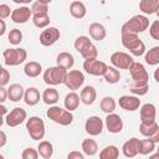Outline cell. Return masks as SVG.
I'll return each instance as SVG.
<instances>
[{
  "label": "cell",
  "mask_w": 159,
  "mask_h": 159,
  "mask_svg": "<svg viewBox=\"0 0 159 159\" xmlns=\"http://www.w3.org/2000/svg\"><path fill=\"white\" fill-rule=\"evenodd\" d=\"M66 73H67V71L58 66L48 67L43 72V82L48 86H58V84L63 83Z\"/></svg>",
  "instance_id": "cell-7"
},
{
  "label": "cell",
  "mask_w": 159,
  "mask_h": 159,
  "mask_svg": "<svg viewBox=\"0 0 159 159\" xmlns=\"http://www.w3.org/2000/svg\"><path fill=\"white\" fill-rule=\"evenodd\" d=\"M60 36H61V34H60V30L57 27H55V26L46 27L40 34V43L42 46H52L53 43L57 42Z\"/></svg>",
  "instance_id": "cell-13"
},
{
  "label": "cell",
  "mask_w": 159,
  "mask_h": 159,
  "mask_svg": "<svg viewBox=\"0 0 159 159\" xmlns=\"http://www.w3.org/2000/svg\"><path fill=\"white\" fill-rule=\"evenodd\" d=\"M138 145H139V139L133 137L130 139H128L127 142H124L123 147H122V153L125 158H134L138 154Z\"/></svg>",
  "instance_id": "cell-19"
},
{
  "label": "cell",
  "mask_w": 159,
  "mask_h": 159,
  "mask_svg": "<svg viewBox=\"0 0 159 159\" xmlns=\"http://www.w3.org/2000/svg\"><path fill=\"white\" fill-rule=\"evenodd\" d=\"M7 99V89L0 86V104H2Z\"/></svg>",
  "instance_id": "cell-48"
},
{
  "label": "cell",
  "mask_w": 159,
  "mask_h": 159,
  "mask_svg": "<svg viewBox=\"0 0 159 159\" xmlns=\"http://www.w3.org/2000/svg\"><path fill=\"white\" fill-rule=\"evenodd\" d=\"M24 87L19 83H12L10 84V87L7 88V98L11 102H19L24 98Z\"/></svg>",
  "instance_id": "cell-25"
},
{
  "label": "cell",
  "mask_w": 159,
  "mask_h": 159,
  "mask_svg": "<svg viewBox=\"0 0 159 159\" xmlns=\"http://www.w3.org/2000/svg\"><path fill=\"white\" fill-rule=\"evenodd\" d=\"M70 12L71 15L75 17V19H83L87 14V9H86V5L82 2V1H72L71 5H70Z\"/></svg>",
  "instance_id": "cell-26"
},
{
  "label": "cell",
  "mask_w": 159,
  "mask_h": 159,
  "mask_svg": "<svg viewBox=\"0 0 159 159\" xmlns=\"http://www.w3.org/2000/svg\"><path fill=\"white\" fill-rule=\"evenodd\" d=\"M133 62H134L133 57L127 52L117 51L111 55V63L117 70H129Z\"/></svg>",
  "instance_id": "cell-9"
},
{
  "label": "cell",
  "mask_w": 159,
  "mask_h": 159,
  "mask_svg": "<svg viewBox=\"0 0 159 159\" xmlns=\"http://www.w3.org/2000/svg\"><path fill=\"white\" fill-rule=\"evenodd\" d=\"M129 73L132 77V84H138V86H147L149 84V75L145 70V67L140 62H133L132 66L129 67Z\"/></svg>",
  "instance_id": "cell-6"
},
{
  "label": "cell",
  "mask_w": 159,
  "mask_h": 159,
  "mask_svg": "<svg viewBox=\"0 0 159 159\" xmlns=\"http://www.w3.org/2000/svg\"><path fill=\"white\" fill-rule=\"evenodd\" d=\"M31 16H32L31 10H30V7H27V6H20V7L12 10V12H11V15H10L11 20H12L15 24H26V22L30 20Z\"/></svg>",
  "instance_id": "cell-18"
},
{
  "label": "cell",
  "mask_w": 159,
  "mask_h": 159,
  "mask_svg": "<svg viewBox=\"0 0 159 159\" xmlns=\"http://www.w3.org/2000/svg\"><path fill=\"white\" fill-rule=\"evenodd\" d=\"M129 91L133 94H135V97L137 96H144L149 91V84H147V86H138V84H132L130 83L129 84Z\"/></svg>",
  "instance_id": "cell-42"
},
{
  "label": "cell",
  "mask_w": 159,
  "mask_h": 159,
  "mask_svg": "<svg viewBox=\"0 0 159 159\" xmlns=\"http://www.w3.org/2000/svg\"><path fill=\"white\" fill-rule=\"evenodd\" d=\"M139 130H140L142 135L152 139L154 143L159 142V124L157 123V120L153 123H142L140 122Z\"/></svg>",
  "instance_id": "cell-15"
},
{
  "label": "cell",
  "mask_w": 159,
  "mask_h": 159,
  "mask_svg": "<svg viewBox=\"0 0 159 159\" xmlns=\"http://www.w3.org/2000/svg\"><path fill=\"white\" fill-rule=\"evenodd\" d=\"M32 22L36 27L39 29H46L50 25V15L48 12H39V14H32Z\"/></svg>",
  "instance_id": "cell-30"
},
{
  "label": "cell",
  "mask_w": 159,
  "mask_h": 159,
  "mask_svg": "<svg viewBox=\"0 0 159 159\" xmlns=\"http://www.w3.org/2000/svg\"><path fill=\"white\" fill-rule=\"evenodd\" d=\"M155 144L152 139L145 138V139H139V145H138V154L142 155H148L155 150Z\"/></svg>",
  "instance_id": "cell-31"
},
{
  "label": "cell",
  "mask_w": 159,
  "mask_h": 159,
  "mask_svg": "<svg viewBox=\"0 0 159 159\" xmlns=\"http://www.w3.org/2000/svg\"><path fill=\"white\" fill-rule=\"evenodd\" d=\"M37 153L43 159H50L52 157V154H53V145H52V143L48 142V140H41L39 143V147H37Z\"/></svg>",
  "instance_id": "cell-32"
},
{
  "label": "cell",
  "mask_w": 159,
  "mask_h": 159,
  "mask_svg": "<svg viewBox=\"0 0 159 159\" xmlns=\"http://www.w3.org/2000/svg\"><path fill=\"white\" fill-rule=\"evenodd\" d=\"M10 81V73L7 70H5L4 67H0V86L4 87L9 83Z\"/></svg>",
  "instance_id": "cell-45"
},
{
  "label": "cell",
  "mask_w": 159,
  "mask_h": 159,
  "mask_svg": "<svg viewBox=\"0 0 159 159\" xmlns=\"http://www.w3.org/2000/svg\"><path fill=\"white\" fill-rule=\"evenodd\" d=\"M97 98V91L93 86H84L82 89H81V93H80V101L86 104V106H91L94 103Z\"/></svg>",
  "instance_id": "cell-20"
},
{
  "label": "cell",
  "mask_w": 159,
  "mask_h": 159,
  "mask_svg": "<svg viewBox=\"0 0 159 159\" xmlns=\"http://www.w3.org/2000/svg\"><path fill=\"white\" fill-rule=\"evenodd\" d=\"M149 27V19L145 15H134L127 22L123 24L120 34H134L138 35L144 32Z\"/></svg>",
  "instance_id": "cell-1"
},
{
  "label": "cell",
  "mask_w": 159,
  "mask_h": 159,
  "mask_svg": "<svg viewBox=\"0 0 159 159\" xmlns=\"http://www.w3.org/2000/svg\"><path fill=\"white\" fill-rule=\"evenodd\" d=\"M116 106H117V103H116L114 98H113V97H109V96L103 97V98L101 99V102H99L101 109H102L104 113H107V114L113 113L114 109H116Z\"/></svg>",
  "instance_id": "cell-37"
},
{
  "label": "cell",
  "mask_w": 159,
  "mask_h": 159,
  "mask_svg": "<svg viewBox=\"0 0 159 159\" xmlns=\"http://www.w3.org/2000/svg\"><path fill=\"white\" fill-rule=\"evenodd\" d=\"M11 12H12V10L10 9L9 5H6V4H0V20H4V19H6V17H9V16L11 15Z\"/></svg>",
  "instance_id": "cell-46"
},
{
  "label": "cell",
  "mask_w": 159,
  "mask_h": 159,
  "mask_svg": "<svg viewBox=\"0 0 159 159\" xmlns=\"http://www.w3.org/2000/svg\"><path fill=\"white\" fill-rule=\"evenodd\" d=\"M159 9V0H142L139 2V10L145 15L157 14Z\"/></svg>",
  "instance_id": "cell-24"
},
{
  "label": "cell",
  "mask_w": 159,
  "mask_h": 159,
  "mask_svg": "<svg viewBox=\"0 0 159 159\" xmlns=\"http://www.w3.org/2000/svg\"><path fill=\"white\" fill-rule=\"evenodd\" d=\"M103 127H104V123L102 120L101 117L98 116H91L87 118L86 123H84V130L87 134L92 135V137H96V135H99L102 132H103Z\"/></svg>",
  "instance_id": "cell-12"
},
{
  "label": "cell",
  "mask_w": 159,
  "mask_h": 159,
  "mask_svg": "<svg viewBox=\"0 0 159 159\" xmlns=\"http://www.w3.org/2000/svg\"><path fill=\"white\" fill-rule=\"evenodd\" d=\"M7 40L11 45H19L22 41V32L19 29H12L10 30L9 35H7Z\"/></svg>",
  "instance_id": "cell-40"
},
{
  "label": "cell",
  "mask_w": 159,
  "mask_h": 159,
  "mask_svg": "<svg viewBox=\"0 0 159 159\" xmlns=\"http://www.w3.org/2000/svg\"><path fill=\"white\" fill-rule=\"evenodd\" d=\"M26 117H27L26 111L24 108H21V107H16V108L11 109L10 112H7V114L5 117V123L9 127L14 128V127H17L21 123H24Z\"/></svg>",
  "instance_id": "cell-10"
},
{
  "label": "cell",
  "mask_w": 159,
  "mask_h": 159,
  "mask_svg": "<svg viewBox=\"0 0 159 159\" xmlns=\"http://www.w3.org/2000/svg\"><path fill=\"white\" fill-rule=\"evenodd\" d=\"M104 125L107 128V130L112 134H118L122 132L123 129V120L120 118L119 114H116V113H109L107 114L106 119H104Z\"/></svg>",
  "instance_id": "cell-14"
},
{
  "label": "cell",
  "mask_w": 159,
  "mask_h": 159,
  "mask_svg": "<svg viewBox=\"0 0 159 159\" xmlns=\"http://www.w3.org/2000/svg\"><path fill=\"white\" fill-rule=\"evenodd\" d=\"M81 56H82L84 60H94V58H97V56H98V50H97V47L92 43L91 46H88V47L81 53Z\"/></svg>",
  "instance_id": "cell-41"
},
{
  "label": "cell",
  "mask_w": 159,
  "mask_h": 159,
  "mask_svg": "<svg viewBox=\"0 0 159 159\" xmlns=\"http://www.w3.org/2000/svg\"><path fill=\"white\" fill-rule=\"evenodd\" d=\"M107 65L103 61H99L97 58L94 60H84L83 62V70L92 76H103L107 71Z\"/></svg>",
  "instance_id": "cell-11"
},
{
  "label": "cell",
  "mask_w": 159,
  "mask_h": 159,
  "mask_svg": "<svg viewBox=\"0 0 159 159\" xmlns=\"http://www.w3.org/2000/svg\"><path fill=\"white\" fill-rule=\"evenodd\" d=\"M41 98H42V101H43L45 104H47V106H55L58 102L60 94H58L57 89H55L52 87H48V88H46L43 91Z\"/></svg>",
  "instance_id": "cell-28"
},
{
  "label": "cell",
  "mask_w": 159,
  "mask_h": 159,
  "mask_svg": "<svg viewBox=\"0 0 159 159\" xmlns=\"http://www.w3.org/2000/svg\"><path fill=\"white\" fill-rule=\"evenodd\" d=\"M0 67H1V65H0Z\"/></svg>",
  "instance_id": "cell-55"
},
{
  "label": "cell",
  "mask_w": 159,
  "mask_h": 159,
  "mask_svg": "<svg viewBox=\"0 0 159 159\" xmlns=\"http://www.w3.org/2000/svg\"><path fill=\"white\" fill-rule=\"evenodd\" d=\"M80 102H81V101H80V96H78L76 92H70V93L66 94L65 101H63V104H65L66 111L72 112V111H75V109L78 108Z\"/></svg>",
  "instance_id": "cell-29"
},
{
  "label": "cell",
  "mask_w": 159,
  "mask_h": 159,
  "mask_svg": "<svg viewBox=\"0 0 159 159\" xmlns=\"http://www.w3.org/2000/svg\"><path fill=\"white\" fill-rule=\"evenodd\" d=\"M67 159H84V155L78 150H72L67 154Z\"/></svg>",
  "instance_id": "cell-47"
},
{
  "label": "cell",
  "mask_w": 159,
  "mask_h": 159,
  "mask_svg": "<svg viewBox=\"0 0 159 159\" xmlns=\"http://www.w3.org/2000/svg\"><path fill=\"white\" fill-rule=\"evenodd\" d=\"M26 129L29 135L34 139V140H41L45 137L46 133V127H45V122L37 117V116H32L26 120Z\"/></svg>",
  "instance_id": "cell-4"
},
{
  "label": "cell",
  "mask_w": 159,
  "mask_h": 159,
  "mask_svg": "<svg viewBox=\"0 0 159 159\" xmlns=\"http://www.w3.org/2000/svg\"><path fill=\"white\" fill-rule=\"evenodd\" d=\"M40 98H41L40 91L36 87H29L25 89L22 99L25 101V103L27 106H36L40 102Z\"/></svg>",
  "instance_id": "cell-23"
},
{
  "label": "cell",
  "mask_w": 159,
  "mask_h": 159,
  "mask_svg": "<svg viewBox=\"0 0 159 159\" xmlns=\"http://www.w3.org/2000/svg\"><path fill=\"white\" fill-rule=\"evenodd\" d=\"M122 35V45L129 50L132 56L140 57L145 53V43L134 34H120Z\"/></svg>",
  "instance_id": "cell-2"
},
{
  "label": "cell",
  "mask_w": 159,
  "mask_h": 159,
  "mask_svg": "<svg viewBox=\"0 0 159 159\" xmlns=\"http://www.w3.org/2000/svg\"><path fill=\"white\" fill-rule=\"evenodd\" d=\"M119 149L116 145H107L99 152V159H118Z\"/></svg>",
  "instance_id": "cell-36"
},
{
  "label": "cell",
  "mask_w": 159,
  "mask_h": 159,
  "mask_svg": "<svg viewBox=\"0 0 159 159\" xmlns=\"http://www.w3.org/2000/svg\"><path fill=\"white\" fill-rule=\"evenodd\" d=\"M2 57L6 66H19L27 58V52L25 48L21 47L6 48L2 52Z\"/></svg>",
  "instance_id": "cell-5"
},
{
  "label": "cell",
  "mask_w": 159,
  "mask_h": 159,
  "mask_svg": "<svg viewBox=\"0 0 159 159\" xmlns=\"http://www.w3.org/2000/svg\"><path fill=\"white\" fill-rule=\"evenodd\" d=\"M145 63L149 66H157L159 65V46H154L150 50H148L144 55Z\"/></svg>",
  "instance_id": "cell-34"
},
{
  "label": "cell",
  "mask_w": 159,
  "mask_h": 159,
  "mask_svg": "<svg viewBox=\"0 0 159 159\" xmlns=\"http://www.w3.org/2000/svg\"><path fill=\"white\" fill-rule=\"evenodd\" d=\"M88 32H89L91 39L96 40V41H102L107 36L106 27L102 24H99V22H92L89 25V27H88Z\"/></svg>",
  "instance_id": "cell-21"
},
{
  "label": "cell",
  "mask_w": 159,
  "mask_h": 159,
  "mask_svg": "<svg viewBox=\"0 0 159 159\" xmlns=\"http://www.w3.org/2000/svg\"><path fill=\"white\" fill-rule=\"evenodd\" d=\"M149 35L154 40H159V21L158 20H154L149 25Z\"/></svg>",
  "instance_id": "cell-44"
},
{
  "label": "cell",
  "mask_w": 159,
  "mask_h": 159,
  "mask_svg": "<svg viewBox=\"0 0 159 159\" xmlns=\"http://www.w3.org/2000/svg\"><path fill=\"white\" fill-rule=\"evenodd\" d=\"M149 159H159V154H158V153H154L153 155L149 157Z\"/></svg>",
  "instance_id": "cell-52"
},
{
  "label": "cell",
  "mask_w": 159,
  "mask_h": 159,
  "mask_svg": "<svg viewBox=\"0 0 159 159\" xmlns=\"http://www.w3.org/2000/svg\"><path fill=\"white\" fill-rule=\"evenodd\" d=\"M0 159H5V158H4V155H1V154H0Z\"/></svg>",
  "instance_id": "cell-54"
},
{
  "label": "cell",
  "mask_w": 159,
  "mask_h": 159,
  "mask_svg": "<svg viewBox=\"0 0 159 159\" xmlns=\"http://www.w3.org/2000/svg\"><path fill=\"white\" fill-rule=\"evenodd\" d=\"M140 122L142 123H153L157 118V108L153 103H145L140 107Z\"/></svg>",
  "instance_id": "cell-17"
},
{
  "label": "cell",
  "mask_w": 159,
  "mask_h": 159,
  "mask_svg": "<svg viewBox=\"0 0 159 159\" xmlns=\"http://www.w3.org/2000/svg\"><path fill=\"white\" fill-rule=\"evenodd\" d=\"M103 77H104V80H106L107 83H109V84H116V83H118L119 80H120V72H119V70L114 68L113 66H108L106 73L103 75Z\"/></svg>",
  "instance_id": "cell-35"
},
{
  "label": "cell",
  "mask_w": 159,
  "mask_h": 159,
  "mask_svg": "<svg viewBox=\"0 0 159 159\" xmlns=\"http://www.w3.org/2000/svg\"><path fill=\"white\" fill-rule=\"evenodd\" d=\"M118 104L122 109L128 111V112H134L137 109H139L140 107V99L135 96H129V94H124L119 97Z\"/></svg>",
  "instance_id": "cell-16"
},
{
  "label": "cell",
  "mask_w": 159,
  "mask_h": 159,
  "mask_svg": "<svg viewBox=\"0 0 159 159\" xmlns=\"http://www.w3.org/2000/svg\"><path fill=\"white\" fill-rule=\"evenodd\" d=\"M41 72H42V66L37 61H30L24 67V73L30 78H35V77L40 76Z\"/></svg>",
  "instance_id": "cell-27"
},
{
  "label": "cell",
  "mask_w": 159,
  "mask_h": 159,
  "mask_svg": "<svg viewBox=\"0 0 159 159\" xmlns=\"http://www.w3.org/2000/svg\"><path fill=\"white\" fill-rule=\"evenodd\" d=\"M51 0H37L34 1L30 10L31 14H39V12H48V4Z\"/></svg>",
  "instance_id": "cell-38"
},
{
  "label": "cell",
  "mask_w": 159,
  "mask_h": 159,
  "mask_svg": "<svg viewBox=\"0 0 159 159\" xmlns=\"http://www.w3.org/2000/svg\"><path fill=\"white\" fill-rule=\"evenodd\" d=\"M4 124V117L2 116H0V127Z\"/></svg>",
  "instance_id": "cell-53"
},
{
  "label": "cell",
  "mask_w": 159,
  "mask_h": 159,
  "mask_svg": "<svg viewBox=\"0 0 159 159\" xmlns=\"http://www.w3.org/2000/svg\"><path fill=\"white\" fill-rule=\"evenodd\" d=\"M7 142V137H6V133L0 130V148H2Z\"/></svg>",
  "instance_id": "cell-49"
},
{
  "label": "cell",
  "mask_w": 159,
  "mask_h": 159,
  "mask_svg": "<svg viewBox=\"0 0 159 159\" xmlns=\"http://www.w3.org/2000/svg\"><path fill=\"white\" fill-rule=\"evenodd\" d=\"M82 152H83V154H86V155H94V154H97V152H98V144H97V142L94 140V139H92V138H87V139H83V142H82Z\"/></svg>",
  "instance_id": "cell-33"
},
{
  "label": "cell",
  "mask_w": 159,
  "mask_h": 159,
  "mask_svg": "<svg viewBox=\"0 0 159 159\" xmlns=\"http://www.w3.org/2000/svg\"><path fill=\"white\" fill-rule=\"evenodd\" d=\"M5 114H7V108L4 106V104H0V116H5Z\"/></svg>",
  "instance_id": "cell-51"
},
{
  "label": "cell",
  "mask_w": 159,
  "mask_h": 159,
  "mask_svg": "<svg viewBox=\"0 0 159 159\" xmlns=\"http://www.w3.org/2000/svg\"><path fill=\"white\" fill-rule=\"evenodd\" d=\"M21 159H39V153L36 149L31 147L25 148L21 153Z\"/></svg>",
  "instance_id": "cell-43"
},
{
  "label": "cell",
  "mask_w": 159,
  "mask_h": 159,
  "mask_svg": "<svg viewBox=\"0 0 159 159\" xmlns=\"http://www.w3.org/2000/svg\"><path fill=\"white\" fill-rule=\"evenodd\" d=\"M6 31V24L4 20H0V36H2Z\"/></svg>",
  "instance_id": "cell-50"
},
{
  "label": "cell",
  "mask_w": 159,
  "mask_h": 159,
  "mask_svg": "<svg viewBox=\"0 0 159 159\" xmlns=\"http://www.w3.org/2000/svg\"><path fill=\"white\" fill-rule=\"evenodd\" d=\"M46 116L52 122L60 124V125H70L73 122V114L72 112H68L58 106H50V108L46 112Z\"/></svg>",
  "instance_id": "cell-3"
},
{
  "label": "cell",
  "mask_w": 159,
  "mask_h": 159,
  "mask_svg": "<svg viewBox=\"0 0 159 159\" xmlns=\"http://www.w3.org/2000/svg\"><path fill=\"white\" fill-rule=\"evenodd\" d=\"M84 83V75L80 71V70H71L67 71L63 84L71 89L72 92H75L76 89H80L82 87V84Z\"/></svg>",
  "instance_id": "cell-8"
},
{
  "label": "cell",
  "mask_w": 159,
  "mask_h": 159,
  "mask_svg": "<svg viewBox=\"0 0 159 159\" xmlns=\"http://www.w3.org/2000/svg\"><path fill=\"white\" fill-rule=\"evenodd\" d=\"M92 45V41L89 40V37H87V36H78L76 40H75V43H73V46H75V50L76 51H78L80 53H82L88 46H91Z\"/></svg>",
  "instance_id": "cell-39"
},
{
  "label": "cell",
  "mask_w": 159,
  "mask_h": 159,
  "mask_svg": "<svg viewBox=\"0 0 159 159\" xmlns=\"http://www.w3.org/2000/svg\"><path fill=\"white\" fill-rule=\"evenodd\" d=\"M75 65V57L70 52H60L56 58V66L67 70H71Z\"/></svg>",
  "instance_id": "cell-22"
}]
</instances>
